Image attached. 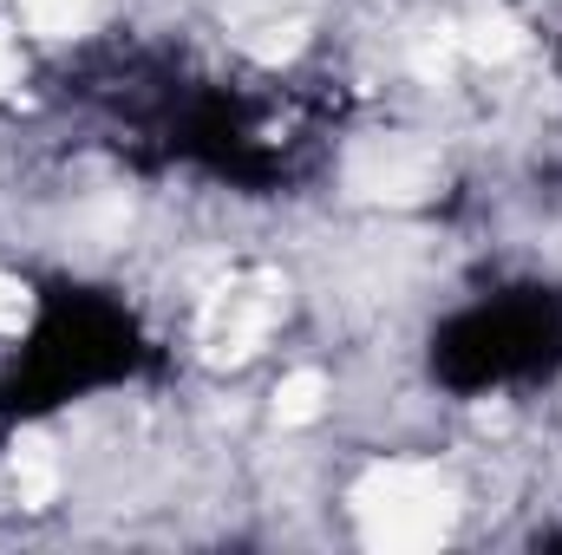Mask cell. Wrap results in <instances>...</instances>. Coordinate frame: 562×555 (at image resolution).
Segmentation results:
<instances>
[{
  "mask_svg": "<svg viewBox=\"0 0 562 555\" xmlns=\"http://www.w3.org/2000/svg\"><path fill=\"white\" fill-rule=\"evenodd\" d=\"M20 327H26V287L13 275H0V347H7Z\"/></svg>",
  "mask_w": 562,
  "mask_h": 555,
  "instance_id": "cell-8",
  "label": "cell"
},
{
  "mask_svg": "<svg viewBox=\"0 0 562 555\" xmlns=\"http://www.w3.org/2000/svg\"><path fill=\"white\" fill-rule=\"evenodd\" d=\"M445 163L425 138H406V132H386V138H367L353 157H347V190L367 196V203H386V209H406V203H425L438 190Z\"/></svg>",
  "mask_w": 562,
  "mask_h": 555,
  "instance_id": "cell-3",
  "label": "cell"
},
{
  "mask_svg": "<svg viewBox=\"0 0 562 555\" xmlns=\"http://www.w3.org/2000/svg\"><path fill=\"white\" fill-rule=\"evenodd\" d=\"M451 46H458V59H471V66H504V59L524 53V26H517L504 7H471L464 20H451Z\"/></svg>",
  "mask_w": 562,
  "mask_h": 555,
  "instance_id": "cell-5",
  "label": "cell"
},
{
  "mask_svg": "<svg viewBox=\"0 0 562 555\" xmlns=\"http://www.w3.org/2000/svg\"><path fill=\"white\" fill-rule=\"evenodd\" d=\"M20 79H26V53H20V33H13V26H0V99H7V92H20Z\"/></svg>",
  "mask_w": 562,
  "mask_h": 555,
  "instance_id": "cell-9",
  "label": "cell"
},
{
  "mask_svg": "<svg viewBox=\"0 0 562 555\" xmlns=\"http://www.w3.org/2000/svg\"><path fill=\"white\" fill-rule=\"evenodd\" d=\"M327 399H334L327 373L321 366H294V373H281V386H276V424L281 431H301V424H314L327 412Z\"/></svg>",
  "mask_w": 562,
  "mask_h": 555,
  "instance_id": "cell-6",
  "label": "cell"
},
{
  "mask_svg": "<svg viewBox=\"0 0 562 555\" xmlns=\"http://www.w3.org/2000/svg\"><path fill=\"white\" fill-rule=\"evenodd\" d=\"M13 7H20V20H26L33 33L66 39V33H79V26L92 20V7H99V0H13Z\"/></svg>",
  "mask_w": 562,
  "mask_h": 555,
  "instance_id": "cell-7",
  "label": "cell"
},
{
  "mask_svg": "<svg viewBox=\"0 0 562 555\" xmlns=\"http://www.w3.org/2000/svg\"><path fill=\"white\" fill-rule=\"evenodd\" d=\"M229 20H236V39H243L256 59L294 53L301 33H307V7H301V0H236Z\"/></svg>",
  "mask_w": 562,
  "mask_h": 555,
  "instance_id": "cell-4",
  "label": "cell"
},
{
  "mask_svg": "<svg viewBox=\"0 0 562 555\" xmlns=\"http://www.w3.org/2000/svg\"><path fill=\"white\" fill-rule=\"evenodd\" d=\"M288 287H281L269 269H243V275L216 281L210 294H203V307H196V353L210 360V366H243V360H256L262 347H269V333L281 327V301Z\"/></svg>",
  "mask_w": 562,
  "mask_h": 555,
  "instance_id": "cell-2",
  "label": "cell"
},
{
  "mask_svg": "<svg viewBox=\"0 0 562 555\" xmlns=\"http://www.w3.org/2000/svg\"><path fill=\"white\" fill-rule=\"evenodd\" d=\"M458 523V490L413 457L373 464L353 484V530L367 550H438Z\"/></svg>",
  "mask_w": 562,
  "mask_h": 555,
  "instance_id": "cell-1",
  "label": "cell"
}]
</instances>
